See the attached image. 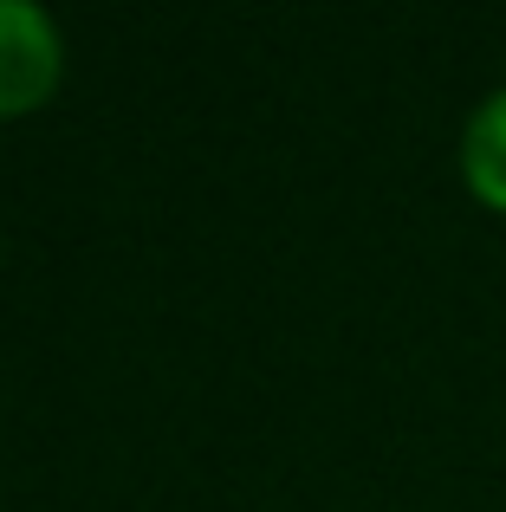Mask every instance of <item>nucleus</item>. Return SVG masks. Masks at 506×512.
Returning <instances> with one entry per match:
<instances>
[{
	"label": "nucleus",
	"instance_id": "nucleus-1",
	"mask_svg": "<svg viewBox=\"0 0 506 512\" xmlns=\"http://www.w3.org/2000/svg\"><path fill=\"white\" fill-rule=\"evenodd\" d=\"M65 85V33L33 0H0V124L39 117Z\"/></svg>",
	"mask_w": 506,
	"mask_h": 512
},
{
	"label": "nucleus",
	"instance_id": "nucleus-2",
	"mask_svg": "<svg viewBox=\"0 0 506 512\" xmlns=\"http://www.w3.org/2000/svg\"><path fill=\"white\" fill-rule=\"evenodd\" d=\"M461 182L487 214H506V85L487 91L461 124Z\"/></svg>",
	"mask_w": 506,
	"mask_h": 512
}]
</instances>
